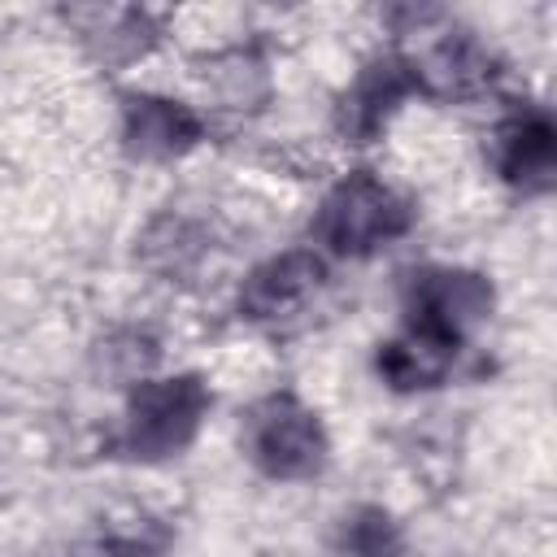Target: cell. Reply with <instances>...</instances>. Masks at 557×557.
<instances>
[{"instance_id": "2", "label": "cell", "mask_w": 557, "mask_h": 557, "mask_svg": "<svg viewBox=\"0 0 557 557\" xmlns=\"http://www.w3.org/2000/svg\"><path fill=\"white\" fill-rule=\"evenodd\" d=\"M418 222L413 200L374 170H348L318 205L313 239L348 261H366L379 248L409 235Z\"/></svg>"}, {"instance_id": "3", "label": "cell", "mask_w": 557, "mask_h": 557, "mask_svg": "<svg viewBox=\"0 0 557 557\" xmlns=\"http://www.w3.org/2000/svg\"><path fill=\"white\" fill-rule=\"evenodd\" d=\"M244 453L274 483H305L326 470L331 435L313 405L292 392H270L244 418Z\"/></svg>"}, {"instance_id": "1", "label": "cell", "mask_w": 557, "mask_h": 557, "mask_svg": "<svg viewBox=\"0 0 557 557\" xmlns=\"http://www.w3.org/2000/svg\"><path fill=\"white\" fill-rule=\"evenodd\" d=\"M209 409H213V392L191 370L139 379L122 405L109 448H113V457L135 461V466L170 461L196 444Z\"/></svg>"}, {"instance_id": "5", "label": "cell", "mask_w": 557, "mask_h": 557, "mask_svg": "<svg viewBox=\"0 0 557 557\" xmlns=\"http://www.w3.org/2000/svg\"><path fill=\"white\" fill-rule=\"evenodd\" d=\"M413 96H426V83H422V70L413 57H405V52L370 57L335 104L339 139L344 144H374Z\"/></svg>"}, {"instance_id": "7", "label": "cell", "mask_w": 557, "mask_h": 557, "mask_svg": "<svg viewBox=\"0 0 557 557\" xmlns=\"http://www.w3.org/2000/svg\"><path fill=\"white\" fill-rule=\"evenodd\" d=\"M326 283V261L313 248H287L265 257L248 278L239 283L235 309L244 322H283L296 309H305Z\"/></svg>"}, {"instance_id": "10", "label": "cell", "mask_w": 557, "mask_h": 557, "mask_svg": "<svg viewBox=\"0 0 557 557\" xmlns=\"http://www.w3.org/2000/svg\"><path fill=\"white\" fill-rule=\"evenodd\" d=\"M453 361L457 352L431 344V339H418L409 331H400L396 339L379 344V357H374V370L379 379L392 387V392H431L440 387L448 374H453Z\"/></svg>"}, {"instance_id": "9", "label": "cell", "mask_w": 557, "mask_h": 557, "mask_svg": "<svg viewBox=\"0 0 557 557\" xmlns=\"http://www.w3.org/2000/svg\"><path fill=\"white\" fill-rule=\"evenodd\" d=\"M422 70V83H426V96H453V100H466V96H483L496 87L500 78V61L492 57V48H483L470 30H457V35H444L426 61H418Z\"/></svg>"}, {"instance_id": "14", "label": "cell", "mask_w": 557, "mask_h": 557, "mask_svg": "<svg viewBox=\"0 0 557 557\" xmlns=\"http://www.w3.org/2000/svg\"><path fill=\"white\" fill-rule=\"evenodd\" d=\"M161 548H165L161 535H148V527H131V531L100 535L87 557H161Z\"/></svg>"}, {"instance_id": "11", "label": "cell", "mask_w": 557, "mask_h": 557, "mask_svg": "<svg viewBox=\"0 0 557 557\" xmlns=\"http://www.w3.org/2000/svg\"><path fill=\"white\" fill-rule=\"evenodd\" d=\"M74 17L96 22V26L83 30V39L96 44V52L104 61H113V57L131 61V57H139V52H148L157 44V22L144 9H104V13L91 9V13H74Z\"/></svg>"}, {"instance_id": "12", "label": "cell", "mask_w": 557, "mask_h": 557, "mask_svg": "<svg viewBox=\"0 0 557 557\" xmlns=\"http://www.w3.org/2000/svg\"><path fill=\"white\" fill-rule=\"evenodd\" d=\"M344 557H405V531L383 505H357L339 518L335 535Z\"/></svg>"}, {"instance_id": "13", "label": "cell", "mask_w": 557, "mask_h": 557, "mask_svg": "<svg viewBox=\"0 0 557 557\" xmlns=\"http://www.w3.org/2000/svg\"><path fill=\"white\" fill-rule=\"evenodd\" d=\"M205 235L196 222L187 218H157L144 235V261L161 274H183L187 265H196L205 257Z\"/></svg>"}, {"instance_id": "8", "label": "cell", "mask_w": 557, "mask_h": 557, "mask_svg": "<svg viewBox=\"0 0 557 557\" xmlns=\"http://www.w3.org/2000/svg\"><path fill=\"white\" fill-rule=\"evenodd\" d=\"M205 117L174 96L161 91H126L122 96V148L135 161H174L200 148Z\"/></svg>"}, {"instance_id": "4", "label": "cell", "mask_w": 557, "mask_h": 557, "mask_svg": "<svg viewBox=\"0 0 557 557\" xmlns=\"http://www.w3.org/2000/svg\"><path fill=\"white\" fill-rule=\"evenodd\" d=\"M492 309H496V287L483 270L426 265L409 278L405 331L418 339H431L448 352H461V344L492 318Z\"/></svg>"}, {"instance_id": "6", "label": "cell", "mask_w": 557, "mask_h": 557, "mask_svg": "<svg viewBox=\"0 0 557 557\" xmlns=\"http://www.w3.org/2000/svg\"><path fill=\"white\" fill-rule=\"evenodd\" d=\"M492 165L505 187L544 196L557 183V126L544 104H513L492 131Z\"/></svg>"}]
</instances>
